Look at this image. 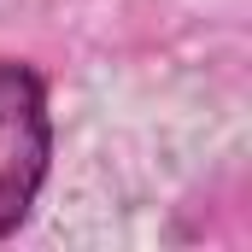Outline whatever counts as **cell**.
I'll return each mask as SVG.
<instances>
[{
	"label": "cell",
	"mask_w": 252,
	"mask_h": 252,
	"mask_svg": "<svg viewBox=\"0 0 252 252\" xmlns=\"http://www.w3.org/2000/svg\"><path fill=\"white\" fill-rule=\"evenodd\" d=\"M47 164H53L47 88L24 59H0V235H12L35 211Z\"/></svg>",
	"instance_id": "6da1fadb"
}]
</instances>
